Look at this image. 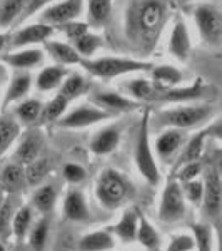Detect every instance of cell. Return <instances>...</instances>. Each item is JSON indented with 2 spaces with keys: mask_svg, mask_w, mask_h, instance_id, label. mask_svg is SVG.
I'll list each match as a JSON object with an SVG mask.
<instances>
[{
  "mask_svg": "<svg viewBox=\"0 0 222 251\" xmlns=\"http://www.w3.org/2000/svg\"><path fill=\"white\" fill-rule=\"evenodd\" d=\"M182 184H184L182 193H184L185 201H189V203H192V204H197V206L202 203V196H204V183L202 181H199L196 177V179L187 181V183H182Z\"/></svg>",
  "mask_w": 222,
  "mask_h": 251,
  "instance_id": "cell-43",
  "label": "cell"
},
{
  "mask_svg": "<svg viewBox=\"0 0 222 251\" xmlns=\"http://www.w3.org/2000/svg\"><path fill=\"white\" fill-rule=\"evenodd\" d=\"M0 251H7V248H5V245H3L2 241H0Z\"/></svg>",
  "mask_w": 222,
  "mask_h": 251,
  "instance_id": "cell-53",
  "label": "cell"
},
{
  "mask_svg": "<svg viewBox=\"0 0 222 251\" xmlns=\"http://www.w3.org/2000/svg\"><path fill=\"white\" fill-rule=\"evenodd\" d=\"M165 251H196L192 234H176L171 238Z\"/></svg>",
  "mask_w": 222,
  "mask_h": 251,
  "instance_id": "cell-44",
  "label": "cell"
},
{
  "mask_svg": "<svg viewBox=\"0 0 222 251\" xmlns=\"http://www.w3.org/2000/svg\"><path fill=\"white\" fill-rule=\"evenodd\" d=\"M54 35V27L47 25V24H32L23 29H20L17 34L12 37V46L14 47H29L34 44L45 42Z\"/></svg>",
  "mask_w": 222,
  "mask_h": 251,
  "instance_id": "cell-15",
  "label": "cell"
},
{
  "mask_svg": "<svg viewBox=\"0 0 222 251\" xmlns=\"http://www.w3.org/2000/svg\"><path fill=\"white\" fill-rule=\"evenodd\" d=\"M62 30L64 34L67 35V39H70L72 42L77 40L80 35H84L86 32H89V25L84 22H77V20H72V22H67V24H62Z\"/></svg>",
  "mask_w": 222,
  "mask_h": 251,
  "instance_id": "cell-47",
  "label": "cell"
},
{
  "mask_svg": "<svg viewBox=\"0 0 222 251\" xmlns=\"http://www.w3.org/2000/svg\"><path fill=\"white\" fill-rule=\"evenodd\" d=\"M135 241H139L147 251H155L160 246V236L157 229L152 226V223L139 213V226H137V236Z\"/></svg>",
  "mask_w": 222,
  "mask_h": 251,
  "instance_id": "cell-31",
  "label": "cell"
},
{
  "mask_svg": "<svg viewBox=\"0 0 222 251\" xmlns=\"http://www.w3.org/2000/svg\"><path fill=\"white\" fill-rule=\"evenodd\" d=\"M200 173H202V164H200V161H192V163L182 164L179 168V173H177V181H179V183H187V181L196 179Z\"/></svg>",
  "mask_w": 222,
  "mask_h": 251,
  "instance_id": "cell-45",
  "label": "cell"
},
{
  "mask_svg": "<svg viewBox=\"0 0 222 251\" xmlns=\"http://www.w3.org/2000/svg\"><path fill=\"white\" fill-rule=\"evenodd\" d=\"M212 92H217L212 86H205L202 82L192 84V86H177L169 89H157L154 102H191L211 97Z\"/></svg>",
  "mask_w": 222,
  "mask_h": 251,
  "instance_id": "cell-10",
  "label": "cell"
},
{
  "mask_svg": "<svg viewBox=\"0 0 222 251\" xmlns=\"http://www.w3.org/2000/svg\"><path fill=\"white\" fill-rule=\"evenodd\" d=\"M194 20L200 39L209 47H221L222 42V17L221 12L212 3H202L194 9Z\"/></svg>",
  "mask_w": 222,
  "mask_h": 251,
  "instance_id": "cell-6",
  "label": "cell"
},
{
  "mask_svg": "<svg viewBox=\"0 0 222 251\" xmlns=\"http://www.w3.org/2000/svg\"><path fill=\"white\" fill-rule=\"evenodd\" d=\"M32 221H34V211H32V206H19L17 211H15L14 218H12V226L10 233L15 236V240L22 243L25 240V236L29 234L32 228Z\"/></svg>",
  "mask_w": 222,
  "mask_h": 251,
  "instance_id": "cell-28",
  "label": "cell"
},
{
  "mask_svg": "<svg viewBox=\"0 0 222 251\" xmlns=\"http://www.w3.org/2000/svg\"><path fill=\"white\" fill-rule=\"evenodd\" d=\"M192 236L197 251H214V236L209 225H204V223L192 225Z\"/></svg>",
  "mask_w": 222,
  "mask_h": 251,
  "instance_id": "cell-41",
  "label": "cell"
},
{
  "mask_svg": "<svg viewBox=\"0 0 222 251\" xmlns=\"http://www.w3.org/2000/svg\"><path fill=\"white\" fill-rule=\"evenodd\" d=\"M191 34L185 25L184 20H177L171 30V37H169V52L172 57H176L180 62H185L191 55Z\"/></svg>",
  "mask_w": 222,
  "mask_h": 251,
  "instance_id": "cell-13",
  "label": "cell"
},
{
  "mask_svg": "<svg viewBox=\"0 0 222 251\" xmlns=\"http://www.w3.org/2000/svg\"><path fill=\"white\" fill-rule=\"evenodd\" d=\"M3 200H5V191H3L2 188H0V206H2L3 203Z\"/></svg>",
  "mask_w": 222,
  "mask_h": 251,
  "instance_id": "cell-51",
  "label": "cell"
},
{
  "mask_svg": "<svg viewBox=\"0 0 222 251\" xmlns=\"http://www.w3.org/2000/svg\"><path fill=\"white\" fill-rule=\"evenodd\" d=\"M115 248V238L111 231L99 229V231L87 233L80 238V251H111Z\"/></svg>",
  "mask_w": 222,
  "mask_h": 251,
  "instance_id": "cell-21",
  "label": "cell"
},
{
  "mask_svg": "<svg viewBox=\"0 0 222 251\" xmlns=\"http://www.w3.org/2000/svg\"><path fill=\"white\" fill-rule=\"evenodd\" d=\"M139 251H147V250H139Z\"/></svg>",
  "mask_w": 222,
  "mask_h": 251,
  "instance_id": "cell-54",
  "label": "cell"
},
{
  "mask_svg": "<svg viewBox=\"0 0 222 251\" xmlns=\"http://www.w3.org/2000/svg\"><path fill=\"white\" fill-rule=\"evenodd\" d=\"M216 109L211 104H196V106H179L174 109H164L154 116L155 129H191L204 124L214 116Z\"/></svg>",
  "mask_w": 222,
  "mask_h": 251,
  "instance_id": "cell-2",
  "label": "cell"
},
{
  "mask_svg": "<svg viewBox=\"0 0 222 251\" xmlns=\"http://www.w3.org/2000/svg\"><path fill=\"white\" fill-rule=\"evenodd\" d=\"M47 50L50 57L57 60L60 66H74V64H80V60H82L75 47L66 42L50 40V42H47Z\"/></svg>",
  "mask_w": 222,
  "mask_h": 251,
  "instance_id": "cell-29",
  "label": "cell"
},
{
  "mask_svg": "<svg viewBox=\"0 0 222 251\" xmlns=\"http://www.w3.org/2000/svg\"><path fill=\"white\" fill-rule=\"evenodd\" d=\"M129 183L115 169H104L95 184V196L99 203L107 209H115L126 201Z\"/></svg>",
  "mask_w": 222,
  "mask_h": 251,
  "instance_id": "cell-5",
  "label": "cell"
},
{
  "mask_svg": "<svg viewBox=\"0 0 222 251\" xmlns=\"http://www.w3.org/2000/svg\"><path fill=\"white\" fill-rule=\"evenodd\" d=\"M48 228H50V223L47 218H42L35 223L29 231V246L32 251H42L45 248L47 240H48Z\"/></svg>",
  "mask_w": 222,
  "mask_h": 251,
  "instance_id": "cell-37",
  "label": "cell"
},
{
  "mask_svg": "<svg viewBox=\"0 0 222 251\" xmlns=\"http://www.w3.org/2000/svg\"><path fill=\"white\" fill-rule=\"evenodd\" d=\"M70 104V100L66 99L62 94H55L54 99L47 104V106H42V112H40V121L44 123H54V121H59L62 114L66 112L67 106Z\"/></svg>",
  "mask_w": 222,
  "mask_h": 251,
  "instance_id": "cell-36",
  "label": "cell"
},
{
  "mask_svg": "<svg viewBox=\"0 0 222 251\" xmlns=\"http://www.w3.org/2000/svg\"><path fill=\"white\" fill-rule=\"evenodd\" d=\"M44 148V137L39 131H30L22 137L15 149V163L25 166L40 157V151Z\"/></svg>",
  "mask_w": 222,
  "mask_h": 251,
  "instance_id": "cell-16",
  "label": "cell"
},
{
  "mask_svg": "<svg viewBox=\"0 0 222 251\" xmlns=\"http://www.w3.org/2000/svg\"><path fill=\"white\" fill-rule=\"evenodd\" d=\"M74 47L79 52V55L84 57H92L100 47H102V39L99 35L92 34V32H86L80 35L77 40H74Z\"/></svg>",
  "mask_w": 222,
  "mask_h": 251,
  "instance_id": "cell-42",
  "label": "cell"
},
{
  "mask_svg": "<svg viewBox=\"0 0 222 251\" xmlns=\"http://www.w3.org/2000/svg\"><path fill=\"white\" fill-rule=\"evenodd\" d=\"M30 87H32V75L29 72H19L17 75H14L9 89L5 92V97H3V107H9L10 104L22 100L23 97L29 94Z\"/></svg>",
  "mask_w": 222,
  "mask_h": 251,
  "instance_id": "cell-26",
  "label": "cell"
},
{
  "mask_svg": "<svg viewBox=\"0 0 222 251\" xmlns=\"http://www.w3.org/2000/svg\"><path fill=\"white\" fill-rule=\"evenodd\" d=\"M14 251H27V250H25V248H22V246L19 245V246H15V248H14Z\"/></svg>",
  "mask_w": 222,
  "mask_h": 251,
  "instance_id": "cell-52",
  "label": "cell"
},
{
  "mask_svg": "<svg viewBox=\"0 0 222 251\" xmlns=\"http://www.w3.org/2000/svg\"><path fill=\"white\" fill-rule=\"evenodd\" d=\"M20 136V123L12 114L0 116V159L14 146Z\"/></svg>",
  "mask_w": 222,
  "mask_h": 251,
  "instance_id": "cell-24",
  "label": "cell"
},
{
  "mask_svg": "<svg viewBox=\"0 0 222 251\" xmlns=\"http://www.w3.org/2000/svg\"><path fill=\"white\" fill-rule=\"evenodd\" d=\"M149 134H151V117H149V111H145L142 117V124H140L139 129V136H137L134 159L140 176L151 186H157L160 183V171L155 163V156L154 151H152L151 136Z\"/></svg>",
  "mask_w": 222,
  "mask_h": 251,
  "instance_id": "cell-4",
  "label": "cell"
},
{
  "mask_svg": "<svg viewBox=\"0 0 222 251\" xmlns=\"http://www.w3.org/2000/svg\"><path fill=\"white\" fill-rule=\"evenodd\" d=\"M209 134H211V127L205 129V131L197 132L196 136H192L191 139L187 141V144H185L184 151L180 152L179 157H177L176 168H180L182 164L192 163V161H199L200 156H202V152H204L205 139H207Z\"/></svg>",
  "mask_w": 222,
  "mask_h": 251,
  "instance_id": "cell-25",
  "label": "cell"
},
{
  "mask_svg": "<svg viewBox=\"0 0 222 251\" xmlns=\"http://www.w3.org/2000/svg\"><path fill=\"white\" fill-rule=\"evenodd\" d=\"M17 196L19 194H9V196H5L2 206H0V241L5 240L7 236H10L12 218H14V214L19 208Z\"/></svg>",
  "mask_w": 222,
  "mask_h": 251,
  "instance_id": "cell-34",
  "label": "cell"
},
{
  "mask_svg": "<svg viewBox=\"0 0 222 251\" xmlns=\"http://www.w3.org/2000/svg\"><path fill=\"white\" fill-rule=\"evenodd\" d=\"M120 143V131L117 127H107L97 132L90 141V151L97 156H106L115 151Z\"/></svg>",
  "mask_w": 222,
  "mask_h": 251,
  "instance_id": "cell-22",
  "label": "cell"
},
{
  "mask_svg": "<svg viewBox=\"0 0 222 251\" xmlns=\"http://www.w3.org/2000/svg\"><path fill=\"white\" fill-rule=\"evenodd\" d=\"M2 62L5 66L19 69V71H29V69L37 67L44 62V52L35 47H27L22 50L12 52L9 55H3Z\"/></svg>",
  "mask_w": 222,
  "mask_h": 251,
  "instance_id": "cell-17",
  "label": "cell"
},
{
  "mask_svg": "<svg viewBox=\"0 0 222 251\" xmlns=\"http://www.w3.org/2000/svg\"><path fill=\"white\" fill-rule=\"evenodd\" d=\"M40 112H42V104L37 99H27L23 102H20L17 107H15V119L19 123L23 124H30L35 123V121L40 117Z\"/></svg>",
  "mask_w": 222,
  "mask_h": 251,
  "instance_id": "cell-38",
  "label": "cell"
},
{
  "mask_svg": "<svg viewBox=\"0 0 222 251\" xmlns=\"http://www.w3.org/2000/svg\"><path fill=\"white\" fill-rule=\"evenodd\" d=\"M80 64L89 74L100 79H115L120 75L134 74V72L151 71L152 64L147 60L131 59V57H99L80 60Z\"/></svg>",
  "mask_w": 222,
  "mask_h": 251,
  "instance_id": "cell-3",
  "label": "cell"
},
{
  "mask_svg": "<svg viewBox=\"0 0 222 251\" xmlns=\"http://www.w3.org/2000/svg\"><path fill=\"white\" fill-rule=\"evenodd\" d=\"M25 171L19 163H9L0 173V188L9 194H19L25 188Z\"/></svg>",
  "mask_w": 222,
  "mask_h": 251,
  "instance_id": "cell-18",
  "label": "cell"
},
{
  "mask_svg": "<svg viewBox=\"0 0 222 251\" xmlns=\"http://www.w3.org/2000/svg\"><path fill=\"white\" fill-rule=\"evenodd\" d=\"M187 201L184 198L182 186L179 181H169L160 196L159 206V220L167 225L179 223L185 218L187 213Z\"/></svg>",
  "mask_w": 222,
  "mask_h": 251,
  "instance_id": "cell-7",
  "label": "cell"
},
{
  "mask_svg": "<svg viewBox=\"0 0 222 251\" xmlns=\"http://www.w3.org/2000/svg\"><path fill=\"white\" fill-rule=\"evenodd\" d=\"M111 117H114V114L94 106V104H82V106L72 109L68 114L60 117L59 126L62 129H84L97 123H102V121H109Z\"/></svg>",
  "mask_w": 222,
  "mask_h": 251,
  "instance_id": "cell-8",
  "label": "cell"
},
{
  "mask_svg": "<svg viewBox=\"0 0 222 251\" xmlns=\"http://www.w3.org/2000/svg\"><path fill=\"white\" fill-rule=\"evenodd\" d=\"M204 196H202V211L209 221H217L221 216V174L217 166H211L204 174Z\"/></svg>",
  "mask_w": 222,
  "mask_h": 251,
  "instance_id": "cell-9",
  "label": "cell"
},
{
  "mask_svg": "<svg viewBox=\"0 0 222 251\" xmlns=\"http://www.w3.org/2000/svg\"><path fill=\"white\" fill-rule=\"evenodd\" d=\"M86 169L82 168V166L79 164H66V168H64V177H66L67 183L70 184H80L84 179H86Z\"/></svg>",
  "mask_w": 222,
  "mask_h": 251,
  "instance_id": "cell-46",
  "label": "cell"
},
{
  "mask_svg": "<svg viewBox=\"0 0 222 251\" xmlns=\"http://www.w3.org/2000/svg\"><path fill=\"white\" fill-rule=\"evenodd\" d=\"M155 251H159V250H155Z\"/></svg>",
  "mask_w": 222,
  "mask_h": 251,
  "instance_id": "cell-55",
  "label": "cell"
},
{
  "mask_svg": "<svg viewBox=\"0 0 222 251\" xmlns=\"http://www.w3.org/2000/svg\"><path fill=\"white\" fill-rule=\"evenodd\" d=\"M23 171H25V184L35 188L45 181V177L50 173V163L45 157H37L35 161L25 164Z\"/></svg>",
  "mask_w": 222,
  "mask_h": 251,
  "instance_id": "cell-33",
  "label": "cell"
},
{
  "mask_svg": "<svg viewBox=\"0 0 222 251\" xmlns=\"http://www.w3.org/2000/svg\"><path fill=\"white\" fill-rule=\"evenodd\" d=\"M64 214L70 221H86L89 218V208L86 198L79 189H70L64 200Z\"/></svg>",
  "mask_w": 222,
  "mask_h": 251,
  "instance_id": "cell-23",
  "label": "cell"
},
{
  "mask_svg": "<svg viewBox=\"0 0 222 251\" xmlns=\"http://www.w3.org/2000/svg\"><path fill=\"white\" fill-rule=\"evenodd\" d=\"M127 91L131 92L132 97H135L137 102H154L155 94H157V87L151 80L147 79H134L132 82L127 84Z\"/></svg>",
  "mask_w": 222,
  "mask_h": 251,
  "instance_id": "cell-35",
  "label": "cell"
},
{
  "mask_svg": "<svg viewBox=\"0 0 222 251\" xmlns=\"http://www.w3.org/2000/svg\"><path fill=\"white\" fill-rule=\"evenodd\" d=\"M90 104L104 109V111L111 112V114H117V112H126V111H134V109L140 107V102H137L134 99L117 94V92H94L89 97Z\"/></svg>",
  "mask_w": 222,
  "mask_h": 251,
  "instance_id": "cell-12",
  "label": "cell"
},
{
  "mask_svg": "<svg viewBox=\"0 0 222 251\" xmlns=\"http://www.w3.org/2000/svg\"><path fill=\"white\" fill-rule=\"evenodd\" d=\"M86 89H87V80L80 74H72L64 79V82L60 84L59 94H62L66 99H68L72 102V100L77 99L80 94H84Z\"/></svg>",
  "mask_w": 222,
  "mask_h": 251,
  "instance_id": "cell-39",
  "label": "cell"
},
{
  "mask_svg": "<svg viewBox=\"0 0 222 251\" xmlns=\"http://www.w3.org/2000/svg\"><path fill=\"white\" fill-rule=\"evenodd\" d=\"M184 141L185 136L180 129H162V132L155 141V152L159 156V159L164 161V163L171 161L179 152V149L182 148Z\"/></svg>",
  "mask_w": 222,
  "mask_h": 251,
  "instance_id": "cell-14",
  "label": "cell"
},
{
  "mask_svg": "<svg viewBox=\"0 0 222 251\" xmlns=\"http://www.w3.org/2000/svg\"><path fill=\"white\" fill-rule=\"evenodd\" d=\"M5 44H7V35L5 34H0V50L5 47Z\"/></svg>",
  "mask_w": 222,
  "mask_h": 251,
  "instance_id": "cell-50",
  "label": "cell"
},
{
  "mask_svg": "<svg viewBox=\"0 0 222 251\" xmlns=\"http://www.w3.org/2000/svg\"><path fill=\"white\" fill-rule=\"evenodd\" d=\"M84 0H64L54 5H48L42 14V24L47 25H62L72 22L82 14Z\"/></svg>",
  "mask_w": 222,
  "mask_h": 251,
  "instance_id": "cell-11",
  "label": "cell"
},
{
  "mask_svg": "<svg viewBox=\"0 0 222 251\" xmlns=\"http://www.w3.org/2000/svg\"><path fill=\"white\" fill-rule=\"evenodd\" d=\"M151 75L152 80L157 89H169V87H177L182 84L184 74L182 71H179L174 66L169 64H160V66H152L151 67Z\"/></svg>",
  "mask_w": 222,
  "mask_h": 251,
  "instance_id": "cell-19",
  "label": "cell"
},
{
  "mask_svg": "<svg viewBox=\"0 0 222 251\" xmlns=\"http://www.w3.org/2000/svg\"><path fill=\"white\" fill-rule=\"evenodd\" d=\"M112 0H89V19L92 25H104L111 17Z\"/></svg>",
  "mask_w": 222,
  "mask_h": 251,
  "instance_id": "cell-40",
  "label": "cell"
},
{
  "mask_svg": "<svg viewBox=\"0 0 222 251\" xmlns=\"http://www.w3.org/2000/svg\"><path fill=\"white\" fill-rule=\"evenodd\" d=\"M137 226H139V211L131 208L122 213L120 220L112 228V233L122 243H134L137 236Z\"/></svg>",
  "mask_w": 222,
  "mask_h": 251,
  "instance_id": "cell-20",
  "label": "cell"
},
{
  "mask_svg": "<svg viewBox=\"0 0 222 251\" xmlns=\"http://www.w3.org/2000/svg\"><path fill=\"white\" fill-rule=\"evenodd\" d=\"M9 80V71H7L5 64H0V91H2L3 84Z\"/></svg>",
  "mask_w": 222,
  "mask_h": 251,
  "instance_id": "cell-49",
  "label": "cell"
},
{
  "mask_svg": "<svg viewBox=\"0 0 222 251\" xmlns=\"http://www.w3.org/2000/svg\"><path fill=\"white\" fill-rule=\"evenodd\" d=\"M171 14L169 0H131L126 10L124 34L134 52L147 55L154 50Z\"/></svg>",
  "mask_w": 222,
  "mask_h": 251,
  "instance_id": "cell-1",
  "label": "cell"
},
{
  "mask_svg": "<svg viewBox=\"0 0 222 251\" xmlns=\"http://www.w3.org/2000/svg\"><path fill=\"white\" fill-rule=\"evenodd\" d=\"M67 69L62 66H50L45 67L39 72L37 79H35V86H37L39 91L42 92H48L54 91V89L60 87V84L64 82V79L67 77Z\"/></svg>",
  "mask_w": 222,
  "mask_h": 251,
  "instance_id": "cell-27",
  "label": "cell"
},
{
  "mask_svg": "<svg viewBox=\"0 0 222 251\" xmlns=\"http://www.w3.org/2000/svg\"><path fill=\"white\" fill-rule=\"evenodd\" d=\"M52 2H54V0H29L25 5V10H23V14L20 19L25 20V19L32 17V15L37 14L39 10H42V9H45L47 5H50Z\"/></svg>",
  "mask_w": 222,
  "mask_h": 251,
  "instance_id": "cell-48",
  "label": "cell"
},
{
  "mask_svg": "<svg viewBox=\"0 0 222 251\" xmlns=\"http://www.w3.org/2000/svg\"><path fill=\"white\" fill-rule=\"evenodd\" d=\"M57 203V189L54 184H44L32 194V208H35L39 213L48 214L54 211Z\"/></svg>",
  "mask_w": 222,
  "mask_h": 251,
  "instance_id": "cell-30",
  "label": "cell"
},
{
  "mask_svg": "<svg viewBox=\"0 0 222 251\" xmlns=\"http://www.w3.org/2000/svg\"><path fill=\"white\" fill-rule=\"evenodd\" d=\"M29 0H3L0 3V29H9L15 20L22 17Z\"/></svg>",
  "mask_w": 222,
  "mask_h": 251,
  "instance_id": "cell-32",
  "label": "cell"
}]
</instances>
